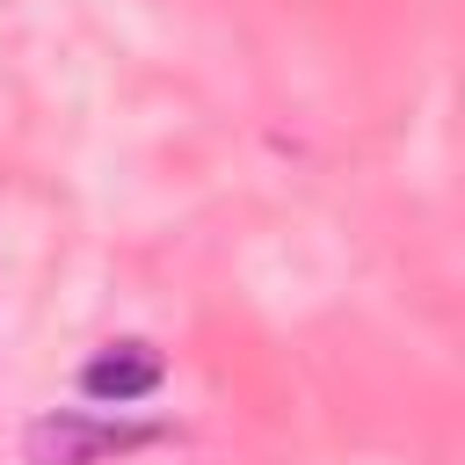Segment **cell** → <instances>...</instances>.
I'll return each mask as SVG.
<instances>
[{
  "label": "cell",
  "mask_w": 465,
  "mask_h": 465,
  "mask_svg": "<svg viewBox=\"0 0 465 465\" xmlns=\"http://www.w3.org/2000/svg\"><path fill=\"white\" fill-rule=\"evenodd\" d=\"M160 443V429L145 421H102V414H80V407H51L22 429V458L29 465H109L124 450H145Z\"/></svg>",
  "instance_id": "cell-1"
},
{
  "label": "cell",
  "mask_w": 465,
  "mask_h": 465,
  "mask_svg": "<svg viewBox=\"0 0 465 465\" xmlns=\"http://www.w3.org/2000/svg\"><path fill=\"white\" fill-rule=\"evenodd\" d=\"M160 378H167V363H160L153 341H109L102 356L80 363V392L102 400V407H131V400L160 392Z\"/></svg>",
  "instance_id": "cell-2"
}]
</instances>
